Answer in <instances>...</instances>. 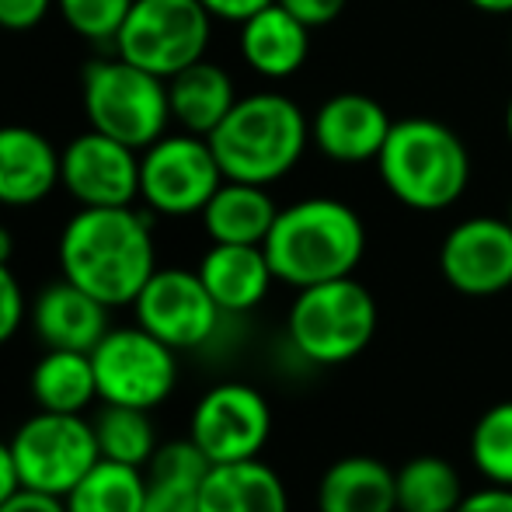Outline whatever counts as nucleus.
Here are the masks:
<instances>
[{"label": "nucleus", "mask_w": 512, "mask_h": 512, "mask_svg": "<svg viewBox=\"0 0 512 512\" xmlns=\"http://www.w3.org/2000/svg\"><path fill=\"white\" fill-rule=\"evenodd\" d=\"M21 488L18 481V467H14V457H11V443L0 439V506L11 499L14 492Z\"/></svg>", "instance_id": "37"}, {"label": "nucleus", "mask_w": 512, "mask_h": 512, "mask_svg": "<svg viewBox=\"0 0 512 512\" xmlns=\"http://www.w3.org/2000/svg\"><path fill=\"white\" fill-rule=\"evenodd\" d=\"M223 178L272 185L286 178L310 143V119L293 98L279 91L237 98L230 115L209 133Z\"/></svg>", "instance_id": "3"}, {"label": "nucleus", "mask_w": 512, "mask_h": 512, "mask_svg": "<svg viewBox=\"0 0 512 512\" xmlns=\"http://www.w3.org/2000/svg\"><path fill=\"white\" fill-rule=\"evenodd\" d=\"M439 276L464 297H495L512 286V223L499 216L460 220L439 244Z\"/></svg>", "instance_id": "14"}, {"label": "nucleus", "mask_w": 512, "mask_h": 512, "mask_svg": "<svg viewBox=\"0 0 512 512\" xmlns=\"http://www.w3.org/2000/svg\"><path fill=\"white\" fill-rule=\"evenodd\" d=\"M199 512H290V492L262 457L213 464L199 488Z\"/></svg>", "instance_id": "21"}, {"label": "nucleus", "mask_w": 512, "mask_h": 512, "mask_svg": "<svg viewBox=\"0 0 512 512\" xmlns=\"http://www.w3.org/2000/svg\"><path fill=\"white\" fill-rule=\"evenodd\" d=\"M377 171L384 189L401 206L418 213H443L467 192L471 154L446 122L408 115L391 126V136L377 157Z\"/></svg>", "instance_id": "4"}, {"label": "nucleus", "mask_w": 512, "mask_h": 512, "mask_svg": "<svg viewBox=\"0 0 512 512\" xmlns=\"http://www.w3.org/2000/svg\"><path fill=\"white\" fill-rule=\"evenodd\" d=\"M60 276L105 307H133L157 272L154 220L136 206H81L60 234Z\"/></svg>", "instance_id": "1"}, {"label": "nucleus", "mask_w": 512, "mask_h": 512, "mask_svg": "<svg viewBox=\"0 0 512 512\" xmlns=\"http://www.w3.org/2000/svg\"><path fill=\"white\" fill-rule=\"evenodd\" d=\"M28 391L39 411L60 415H84L98 401V380L91 352L46 349L28 377Z\"/></svg>", "instance_id": "25"}, {"label": "nucleus", "mask_w": 512, "mask_h": 512, "mask_svg": "<svg viewBox=\"0 0 512 512\" xmlns=\"http://www.w3.org/2000/svg\"><path fill=\"white\" fill-rule=\"evenodd\" d=\"M108 310L98 297L88 290L74 286L70 279H56V283L42 286L35 293L32 307H28V324H32L35 338L46 349H70V352H95L112 328Z\"/></svg>", "instance_id": "16"}, {"label": "nucleus", "mask_w": 512, "mask_h": 512, "mask_svg": "<svg viewBox=\"0 0 512 512\" xmlns=\"http://www.w3.org/2000/svg\"><path fill=\"white\" fill-rule=\"evenodd\" d=\"M60 189V150L28 126H0V206H39Z\"/></svg>", "instance_id": "17"}, {"label": "nucleus", "mask_w": 512, "mask_h": 512, "mask_svg": "<svg viewBox=\"0 0 512 512\" xmlns=\"http://www.w3.org/2000/svg\"><path fill=\"white\" fill-rule=\"evenodd\" d=\"M143 499H147V471L102 457L63 502L67 512H143Z\"/></svg>", "instance_id": "26"}, {"label": "nucleus", "mask_w": 512, "mask_h": 512, "mask_svg": "<svg viewBox=\"0 0 512 512\" xmlns=\"http://www.w3.org/2000/svg\"><path fill=\"white\" fill-rule=\"evenodd\" d=\"M81 98L91 129L115 136L136 150L157 143L175 122L168 102V81L122 60V56H105V60L84 67Z\"/></svg>", "instance_id": "6"}, {"label": "nucleus", "mask_w": 512, "mask_h": 512, "mask_svg": "<svg viewBox=\"0 0 512 512\" xmlns=\"http://www.w3.org/2000/svg\"><path fill=\"white\" fill-rule=\"evenodd\" d=\"M0 512H67V502L56 499V495L32 492V488H18V492L0 506Z\"/></svg>", "instance_id": "35"}, {"label": "nucleus", "mask_w": 512, "mask_h": 512, "mask_svg": "<svg viewBox=\"0 0 512 512\" xmlns=\"http://www.w3.org/2000/svg\"><path fill=\"white\" fill-rule=\"evenodd\" d=\"M98 380V401L105 405L147 408L171 398L178 384V352L143 324L108 328V335L91 352Z\"/></svg>", "instance_id": "9"}, {"label": "nucleus", "mask_w": 512, "mask_h": 512, "mask_svg": "<svg viewBox=\"0 0 512 512\" xmlns=\"http://www.w3.org/2000/svg\"><path fill=\"white\" fill-rule=\"evenodd\" d=\"M136 324L168 342L175 352L203 349L220 331L223 314L209 297L199 272L189 269H157L133 300Z\"/></svg>", "instance_id": "12"}, {"label": "nucleus", "mask_w": 512, "mask_h": 512, "mask_svg": "<svg viewBox=\"0 0 512 512\" xmlns=\"http://www.w3.org/2000/svg\"><path fill=\"white\" fill-rule=\"evenodd\" d=\"M310 32L293 11L283 4H269L248 21H241V56L265 81H286L310 56Z\"/></svg>", "instance_id": "19"}, {"label": "nucleus", "mask_w": 512, "mask_h": 512, "mask_svg": "<svg viewBox=\"0 0 512 512\" xmlns=\"http://www.w3.org/2000/svg\"><path fill=\"white\" fill-rule=\"evenodd\" d=\"M189 436L213 464L255 460L269 446L272 405L258 387L244 380H223L196 401Z\"/></svg>", "instance_id": "11"}, {"label": "nucleus", "mask_w": 512, "mask_h": 512, "mask_svg": "<svg viewBox=\"0 0 512 512\" xmlns=\"http://www.w3.org/2000/svg\"><path fill=\"white\" fill-rule=\"evenodd\" d=\"M199 4L206 7L213 18H220V21H248L251 14H258L262 7H269V4H276V0H199Z\"/></svg>", "instance_id": "36"}, {"label": "nucleus", "mask_w": 512, "mask_h": 512, "mask_svg": "<svg viewBox=\"0 0 512 512\" xmlns=\"http://www.w3.org/2000/svg\"><path fill=\"white\" fill-rule=\"evenodd\" d=\"M209 39L213 14L199 0H133L115 35V56L168 81L206 60Z\"/></svg>", "instance_id": "7"}, {"label": "nucleus", "mask_w": 512, "mask_h": 512, "mask_svg": "<svg viewBox=\"0 0 512 512\" xmlns=\"http://www.w3.org/2000/svg\"><path fill=\"white\" fill-rule=\"evenodd\" d=\"M262 248L276 283L304 290L328 279H345L359 269L366 255V227L342 199L310 196L279 209Z\"/></svg>", "instance_id": "2"}, {"label": "nucleus", "mask_w": 512, "mask_h": 512, "mask_svg": "<svg viewBox=\"0 0 512 512\" xmlns=\"http://www.w3.org/2000/svg\"><path fill=\"white\" fill-rule=\"evenodd\" d=\"M196 272L223 314L255 310L276 283L262 244H209Z\"/></svg>", "instance_id": "18"}, {"label": "nucleus", "mask_w": 512, "mask_h": 512, "mask_svg": "<svg viewBox=\"0 0 512 512\" xmlns=\"http://www.w3.org/2000/svg\"><path fill=\"white\" fill-rule=\"evenodd\" d=\"M223 185V168L209 136L164 133L140 150V199L157 216L203 213L213 192Z\"/></svg>", "instance_id": "10"}, {"label": "nucleus", "mask_w": 512, "mask_h": 512, "mask_svg": "<svg viewBox=\"0 0 512 512\" xmlns=\"http://www.w3.org/2000/svg\"><path fill=\"white\" fill-rule=\"evenodd\" d=\"M213 460L192 443V436L161 443L150 457L147 499L143 512H199V488H203Z\"/></svg>", "instance_id": "23"}, {"label": "nucleus", "mask_w": 512, "mask_h": 512, "mask_svg": "<svg viewBox=\"0 0 512 512\" xmlns=\"http://www.w3.org/2000/svg\"><path fill=\"white\" fill-rule=\"evenodd\" d=\"M11 255H14V237L7 227H0V262H11Z\"/></svg>", "instance_id": "39"}, {"label": "nucleus", "mask_w": 512, "mask_h": 512, "mask_svg": "<svg viewBox=\"0 0 512 512\" xmlns=\"http://www.w3.org/2000/svg\"><path fill=\"white\" fill-rule=\"evenodd\" d=\"M56 0H0V28L4 32H32L42 25Z\"/></svg>", "instance_id": "32"}, {"label": "nucleus", "mask_w": 512, "mask_h": 512, "mask_svg": "<svg viewBox=\"0 0 512 512\" xmlns=\"http://www.w3.org/2000/svg\"><path fill=\"white\" fill-rule=\"evenodd\" d=\"M506 220L512 223V199H509V213H506Z\"/></svg>", "instance_id": "41"}, {"label": "nucleus", "mask_w": 512, "mask_h": 512, "mask_svg": "<svg viewBox=\"0 0 512 512\" xmlns=\"http://www.w3.org/2000/svg\"><path fill=\"white\" fill-rule=\"evenodd\" d=\"M168 102H171V119L185 133L209 136L227 119L230 108L237 105L234 77L220 63L199 60L192 67L178 70L175 77H168Z\"/></svg>", "instance_id": "24"}, {"label": "nucleus", "mask_w": 512, "mask_h": 512, "mask_svg": "<svg viewBox=\"0 0 512 512\" xmlns=\"http://www.w3.org/2000/svg\"><path fill=\"white\" fill-rule=\"evenodd\" d=\"M464 495L460 471L446 457L418 453L398 467V512H453Z\"/></svg>", "instance_id": "27"}, {"label": "nucleus", "mask_w": 512, "mask_h": 512, "mask_svg": "<svg viewBox=\"0 0 512 512\" xmlns=\"http://www.w3.org/2000/svg\"><path fill=\"white\" fill-rule=\"evenodd\" d=\"M506 136H509V143H512V98H509V105H506Z\"/></svg>", "instance_id": "40"}, {"label": "nucleus", "mask_w": 512, "mask_h": 512, "mask_svg": "<svg viewBox=\"0 0 512 512\" xmlns=\"http://www.w3.org/2000/svg\"><path fill=\"white\" fill-rule=\"evenodd\" d=\"M279 4H283L286 11L297 14L304 25L321 28V25H331V21L345 11V4H349V0H279Z\"/></svg>", "instance_id": "33"}, {"label": "nucleus", "mask_w": 512, "mask_h": 512, "mask_svg": "<svg viewBox=\"0 0 512 512\" xmlns=\"http://www.w3.org/2000/svg\"><path fill=\"white\" fill-rule=\"evenodd\" d=\"M203 230L213 244H265L279 206L272 203L269 185H251L223 178L203 213Z\"/></svg>", "instance_id": "22"}, {"label": "nucleus", "mask_w": 512, "mask_h": 512, "mask_svg": "<svg viewBox=\"0 0 512 512\" xmlns=\"http://www.w3.org/2000/svg\"><path fill=\"white\" fill-rule=\"evenodd\" d=\"M133 0H56V11L67 21L70 32L95 46H115L122 21H126Z\"/></svg>", "instance_id": "30"}, {"label": "nucleus", "mask_w": 512, "mask_h": 512, "mask_svg": "<svg viewBox=\"0 0 512 512\" xmlns=\"http://www.w3.org/2000/svg\"><path fill=\"white\" fill-rule=\"evenodd\" d=\"M380 310L356 276L297 290L286 314L290 349L310 366H342L370 349Z\"/></svg>", "instance_id": "5"}, {"label": "nucleus", "mask_w": 512, "mask_h": 512, "mask_svg": "<svg viewBox=\"0 0 512 512\" xmlns=\"http://www.w3.org/2000/svg\"><path fill=\"white\" fill-rule=\"evenodd\" d=\"M7 443H11L21 488L56 495V499H67L77 481L102 460L95 425L84 415L35 411L14 429Z\"/></svg>", "instance_id": "8"}, {"label": "nucleus", "mask_w": 512, "mask_h": 512, "mask_svg": "<svg viewBox=\"0 0 512 512\" xmlns=\"http://www.w3.org/2000/svg\"><path fill=\"white\" fill-rule=\"evenodd\" d=\"M317 512H398V471L370 453L338 457L317 481Z\"/></svg>", "instance_id": "20"}, {"label": "nucleus", "mask_w": 512, "mask_h": 512, "mask_svg": "<svg viewBox=\"0 0 512 512\" xmlns=\"http://www.w3.org/2000/svg\"><path fill=\"white\" fill-rule=\"evenodd\" d=\"M98 436V450L105 460L129 467H147L150 457L157 453V429L150 422L147 408H129V405H105L91 418Z\"/></svg>", "instance_id": "28"}, {"label": "nucleus", "mask_w": 512, "mask_h": 512, "mask_svg": "<svg viewBox=\"0 0 512 512\" xmlns=\"http://www.w3.org/2000/svg\"><path fill=\"white\" fill-rule=\"evenodd\" d=\"M453 512H512V488L488 485V481H485V488H478V492H467Z\"/></svg>", "instance_id": "34"}, {"label": "nucleus", "mask_w": 512, "mask_h": 512, "mask_svg": "<svg viewBox=\"0 0 512 512\" xmlns=\"http://www.w3.org/2000/svg\"><path fill=\"white\" fill-rule=\"evenodd\" d=\"M471 464L488 485H506L512 488V401H499L471 429Z\"/></svg>", "instance_id": "29"}, {"label": "nucleus", "mask_w": 512, "mask_h": 512, "mask_svg": "<svg viewBox=\"0 0 512 512\" xmlns=\"http://www.w3.org/2000/svg\"><path fill=\"white\" fill-rule=\"evenodd\" d=\"M60 185L77 206H133L140 199V150L88 129L60 150Z\"/></svg>", "instance_id": "13"}, {"label": "nucleus", "mask_w": 512, "mask_h": 512, "mask_svg": "<svg viewBox=\"0 0 512 512\" xmlns=\"http://www.w3.org/2000/svg\"><path fill=\"white\" fill-rule=\"evenodd\" d=\"M28 317V300L18 276L11 272V262H0V345H7Z\"/></svg>", "instance_id": "31"}, {"label": "nucleus", "mask_w": 512, "mask_h": 512, "mask_svg": "<svg viewBox=\"0 0 512 512\" xmlns=\"http://www.w3.org/2000/svg\"><path fill=\"white\" fill-rule=\"evenodd\" d=\"M481 14H512V0H467Z\"/></svg>", "instance_id": "38"}, {"label": "nucleus", "mask_w": 512, "mask_h": 512, "mask_svg": "<svg viewBox=\"0 0 512 512\" xmlns=\"http://www.w3.org/2000/svg\"><path fill=\"white\" fill-rule=\"evenodd\" d=\"M391 126L394 119L377 98L342 91V95H331L314 112L310 143L335 164H366L380 157Z\"/></svg>", "instance_id": "15"}]
</instances>
